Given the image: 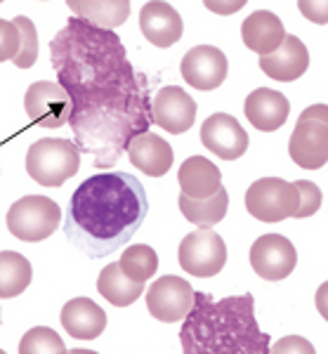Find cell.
I'll return each mask as SVG.
<instances>
[{
    "instance_id": "1",
    "label": "cell",
    "mask_w": 328,
    "mask_h": 354,
    "mask_svg": "<svg viewBox=\"0 0 328 354\" xmlns=\"http://www.w3.org/2000/svg\"><path fill=\"white\" fill-rule=\"evenodd\" d=\"M57 83L71 97L76 149L95 156L97 168H113L130 140L149 133V81L128 59L113 31L71 17L50 43Z\"/></svg>"
},
{
    "instance_id": "2",
    "label": "cell",
    "mask_w": 328,
    "mask_h": 354,
    "mask_svg": "<svg viewBox=\"0 0 328 354\" xmlns=\"http://www.w3.org/2000/svg\"><path fill=\"white\" fill-rule=\"evenodd\" d=\"M147 210V192L135 175L104 170L88 177L73 192L64 234L88 258H107L130 241Z\"/></svg>"
},
{
    "instance_id": "3",
    "label": "cell",
    "mask_w": 328,
    "mask_h": 354,
    "mask_svg": "<svg viewBox=\"0 0 328 354\" xmlns=\"http://www.w3.org/2000/svg\"><path fill=\"white\" fill-rule=\"evenodd\" d=\"M269 340L255 319L250 293L222 300L194 293V305L180 328L184 354H269Z\"/></svg>"
},
{
    "instance_id": "4",
    "label": "cell",
    "mask_w": 328,
    "mask_h": 354,
    "mask_svg": "<svg viewBox=\"0 0 328 354\" xmlns=\"http://www.w3.org/2000/svg\"><path fill=\"white\" fill-rule=\"evenodd\" d=\"M80 168V151L69 140L45 137L31 145L26 151V173L33 182L48 189H57L71 180Z\"/></svg>"
},
{
    "instance_id": "5",
    "label": "cell",
    "mask_w": 328,
    "mask_h": 354,
    "mask_svg": "<svg viewBox=\"0 0 328 354\" xmlns=\"http://www.w3.org/2000/svg\"><path fill=\"white\" fill-rule=\"evenodd\" d=\"M293 163L304 170H319L328 161V106L314 104L300 113L289 142Z\"/></svg>"
},
{
    "instance_id": "6",
    "label": "cell",
    "mask_w": 328,
    "mask_h": 354,
    "mask_svg": "<svg viewBox=\"0 0 328 354\" xmlns=\"http://www.w3.org/2000/svg\"><path fill=\"white\" fill-rule=\"evenodd\" d=\"M8 230L24 243H38L53 236L62 225V210L48 196H24L8 210Z\"/></svg>"
},
{
    "instance_id": "7",
    "label": "cell",
    "mask_w": 328,
    "mask_h": 354,
    "mask_svg": "<svg viewBox=\"0 0 328 354\" xmlns=\"http://www.w3.org/2000/svg\"><path fill=\"white\" fill-rule=\"evenodd\" d=\"M246 210L255 220L276 225L286 218H293L298 210V189L293 182L281 177H262L253 182L246 192Z\"/></svg>"
},
{
    "instance_id": "8",
    "label": "cell",
    "mask_w": 328,
    "mask_h": 354,
    "mask_svg": "<svg viewBox=\"0 0 328 354\" xmlns=\"http://www.w3.org/2000/svg\"><path fill=\"white\" fill-rule=\"evenodd\" d=\"M180 267L192 277L208 279L222 272L227 265V243L212 230H197L182 239Z\"/></svg>"
},
{
    "instance_id": "9",
    "label": "cell",
    "mask_w": 328,
    "mask_h": 354,
    "mask_svg": "<svg viewBox=\"0 0 328 354\" xmlns=\"http://www.w3.org/2000/svg\"><path fill=\"white\" fill-rule=\"evenodd\" d=\"M24 109L33 125L45 130H55L69 123L73 111L71 97L55 81L31 83L24 95Z\"/></svg>"
},
{
    "instance_id": "10",
    "label": "cell",
    "mask_w": 328,
    "mask_h": 354,
    "mask_svg": "<svg viewBox=\"0 0 328 354\" xmlns=\"http://www.w3.org/2000/svg\"><path fill=\"white\" fill-rule=\"evenodd\" d=\"M194 293L197 290L192 288V283L184 281L182 277L168 274L156 279L147 290V310L163 324L182 322L194 305Z\"/></svg>"
},
{
    "instance_id": "11",
    "label": "cell",
    "mask_w": 328,
    "mask_h": 354,
    "mask_svg": "<svg viewBox=\"0 0 328 354\" xmlns=\"http://www.w3.org/2000/svg\"><path fill=\"white\" fill-rule=\"evenodd\" d=\"M298 250L281 234H264L250 245V267L264 281H281L295 270Z\"/></svg>"
},
{
    "instance_id": "12",
    "label": "cell",
    "mask_w": 328,
    "mask_h": 354,
    "mask_svg": "<svg viewBox=\"0 0 328 354\" xmlns=\"http://www.w3.org/2000/svg\"><path fill=\"white\" fill-rule=\"evenodd\" d=\"M201 142L210 153L224 158V161H237L248 151V133L244 130L237 118L229 113H212L201 125Z\"/></svg>"
},
{
    "instance_id": "13",
    "label": "cell",
    "mask_w": 328,
    "mask_h": 354,
    "mask_svg": "<svg viewBox=\"0 0 328 354\" xmlns=\"http://www.w3.org/2000/svg\"><path fill=\"white\" fill-rule=\"evenodd\" d=\"M180 73L192 88L197 90H215L227 81L229 62L222 50L212 45H197L182 57Z\"/></svg>"
},
{
    "instance_id": "14",
    "label": "cell",
    "mask_w": 328,
    "mask_h": 354,
    "mask_svg": "<svg viewBox=\"0 0 328 354\" xmlns=\"http://www.w3.org/2000/svg\"><path fill=\"white\" fill-rule=\"evenodd\" d=\"M152 123L168 130L170 135H182L197 123V102L180 85L158 90L152 102Z\"/></svg>"
},
{
    "instance_id": "15",
    "label": "cell",
    "mask_w": 328,
    "mask_h": 354,
    "mask_svg": "<svg viewBox=\"0 0 328 354\" xmlns=\"http://www.w3.org/2000/svg\"><path fill=\"white\" fill-rule=\"evenodd\" d=\"M140 28L147 41L156 45V48H170V45L180 41L184 33L180 12L170 3H163V0H152V3L142 5Z\"/></svg>"
},
{
    "instance_id": "16",
    "label": "cell",
    "mask_w": 328,
    "mask_h": 354,
    "mask_svg": "<svg viewBox=\"0 0 328 354\" xmlns=\"http://www.w3.org/2000/svg\"><path fill=\"white\" fill-rule=\"evenodd\" d=\"M244 113L255 130L274 133L289 121L291 102L284 93H276L272 88H257L246 97Z\"/></svg>"
},
{
    "instance_id": "17",
    "label": "cell",
    "mask_w": 328,
    "mask_h": 354,
    "mask_svg": "<svg viewBox=\"0 0 328 354\" xmlns=\"http://www.w3.org/2000/svg\"><path fill=\"white\" fill-rule=\"evenodd\" d=\"M260 68L272 81H281V83L298 81L309 68V53L300 38L286 33L284 43L272 55L260 57Z\"/></svg>"
},
{
    "instance_id": "18",
    "label": "cell",
    "mask_w": 328,
    "mask_h": 354,
    "mask_svg": "<svg viewBox=\"0 0 328 354\" xmlns=\"http://www.w3.org/2000/svg\"><path fill=\"white\" fill-rule=\"evenodd\" d=\"M125 153L130 156V163L149 177L165 175L172 168V163H175V151H172V147L161 135H154V133L132 137Z\"/></svg>"
},
{
    "instance_id": "19",
    "label": "cell",
    "mask_w": 328,
    "mask_h": 354,
    "mask_svg": "<svg viewBox=\"0 0 328 354\" xmlns=\"http://www.w3.org/2000/svg\"><path fill=\"white\" fill-rule=\"evenodd\" d=\"M62 326L76 340H95L107 328V312L90 298H73L62 307Z\"/></svg>"
},
{
    "instance_id": "20",
    "label": "cell",
    "mask_w": 328,
    "mask_h": 354,
    "mask_svg": "<svg viewBox=\"0 0 328 354\" xmlns=\"http://www.w3.org/2000/svg\"><path fill=\"white\" fill-rule=\"evenodd\" d=\"M241 38H244L246 48L260 57L272 55L286 38L284 21L269 10H257L250 17H246V21L241 24Z\"/></svg>"
},
{
    "instance_id": "21",
    "label": "cell",
    "mask_w": 328,
    "mask_h": 354,
    "mask_svg": "<svg viewBox=\"0 0 328 354\" xmlns=\"http://www.w3.org/2000/svg\"><path fill=\"white\" fill-rule=\"evenodd\" d=\"M177 182H180L184 196L201 201V198H210L217 189H222V173L206 156H192L182 163Z\"/></svg>"
},
{
    "instance_id": "22",
    "label": "cell",
    "mask_w": 328,
    "mask_h": 354,
    "mask_svg": "<svg viewBox=\"0 0 328 354\" xmlns=\"http://www.w3.org/2000/svg\"><path fill=\"white\" fill-rule=\"evenodd\" d=\"M66 8L78 15L85 24L95 28L113 31L116 26L125 24L130 17V3L128 0H90V3H73L69 0Z\"/></svg>"
},
{
    "instance_id": "23",
    "label": "cell",
    "mask_w": 328,
    "mask_h": 354,
    "mask_svg": "<svg viewBox=\"0 0 328 354\" xmlns=\"http://www.w3.org/2000/svg\"><path fill=\"white\" fill-rule=\"evenodd\" d=\"M97 290H100L102 298L111 302L113 307H130L132 302L145 293V283L132 281V279H128L120 272L118 262H111V265H107L104 270L100 272Z\"/></svg>"
},
{
    "instance_id": "24",
    "label": "cell",
    "mask_w": 328,
    "mask_h": 354,
    "mask_svg": "<svg viewBox=\"0 0 328 354\" xmlns=\"http://www.w3.org/2000/svg\"><path fill=\"white\" fill-rule=\"evenodd\" d=\"M180 210L182 215L187 218L192 225H197L199 230H212V225L224 220L227 215V208H229V196H227V189H217L212 194L210 198H187L184 194H180Z\"/></svg>"
},
{
    "instance_id": "25",
    "label": "cell",
    "mask_w": 328,
    "mask_h": 354,
    "mask_svg": "<svg viewBox=\"0 0 328 354\" xmlns=\"http://www.w3.org/2000/svg\"><path fill=\"white\" fill-rule=\"evenodd\" d=\"M33 279L31 262L15 250H0V298H17Z\"/></svg>"
},
{
    "instance_id": "26",
    "label": "cell",
    "mask_w": 328,
    "mask_h": 354,
    "mask_svg": "<svg viewBox=\"0 0 328 354\" xmlns=\"http://www.w3.org/2000/svg\"><path fill=\"white\" fill-rule=\"evenodd\" d=\"M118 267L125 277L132 279V281L145 283L158 270V255L152 245L135 243V245H130V248H125V253L120 255V260H118Z\"/></svg>"
},
{
    "instance_id": "27",
    "label": "cell",
    "mask_w": 328,
    "mask_h": 354,
    "mask_svg": "<svg viewBox=\"0 0 328 354\" xmlns=\"http://www.w3.org/2000/svg\"><path fill=\"white\" fill-rule=\"evenodd\" d=\"M64 340L57 335V330L48 326H36L26 330L19 340V354H66Z\"/></svg>"
},
{
    "instance_id": "28",
    "label": "cell",
    "mask_w": 328,
    "mask_h": 354,
    "mask_svg": "<svg viewBox=\"0 0 328 354\" xmlns=\"http://www.w3.org/2000/svg\"><path fill=\"white\" fill-rule=\"evenodd\" d=\"M12 24L19 31V53L15 57V64L19 68H31L38 59V31L33 26V21L28 17H15Z\"/></svg>"
},
{
    "instance_id": "29",
    "label": "cell",
    "mask_w": 328,
    "mask_h": 354,
    "mask_svg": "<svg viewBox=\"0 0 328 354\" xmlns=\"http://www.w3.org/2000/svg\"><path fill=\"white\" fill-rule=\"evenodd\" d=\"M298 189V210L293 218L302 220V218H312L316 210L321 208V201H324V194H321L319 187L309 180H298L293 182Z\"/></svg>"
},
{
    "instance_id": "30",
    "label": "cell",
    "mask_w": 328,
    "mask_h": 354,
    "mask_svg": "<svg viewBox=\"0 0 328 354\" xmlns=\"http://www.w3.org/2000/svg\"><path fill=\"white\" fill-rule=\"evenodd\" d=\"M19 31L12 21L0 19V62L15 59L19 53Z\"/></svg>"
},
{
    "instance_id": "31",
    "label": "cell",
    "mask_w": 328,
    "mask_h": 354,
    "mask_svg": "<svg viewBox=\"0 0 328 354\" xmlns=\"http://www.w3.org/2000/svg\"><path fill=\"white\" fill-rule=\"evenodd\" d=\"M269 354H316L314 345L302 335H286L269 347Z\"/></svg>"
},
{
    "instance_id": "32",
    "label": "cell",
    "mask_w": 328,
    "mask_h": 354,
    "mask_svg": "<svg viewBox=\"0 0 328 354\" xmlns=\"http://www.w3.org/2000/svg\"><path fill=\"white\" fill-rule=\"evenodd\" d=\"M244 3H232V5H217V3H206V8L208 10H215V12H234V10H239Z\"/></svg>"
},
{
    "instance_id": "33",
    "label": "cell",
    "mask_w": 328,
    "mask_h": 354,
    "mask_svg": "<svg viewBox=\"0 0 328 354\" xmlns=\"http://www.w3.org/2000/svg\"><path fill=\"white\" fill-rule=\"evenodd\" d=\"M66 354H97V352H92V350H71V352H66Z\"/></svg>"
},
{
    "instance_id": "34",
    "label": "cell",
    "mask_w": 328,
    "mask_h": 354,
    "mask_svg": "<svg viewBox=\"0 0 328 354\" xmlns=\"http://www.w3.org/2000/svg\"><path fill=\"white\" fill-rule=\"evenodd\" d=\"M0 322H3V312H0Z\"/></svg>"
},
{
    "instance_id": "35",
    "label": "cell",
    "mask_w": 328,
    "mask_h": 354,
    "mask_svg": "<svg viewBox=\"0 0 328 354\" xmlns=\"http://www.w3.org/2000/svg\"><path fill=\"white\" fill-rule=\"evenodd\" d=\"M0 354H5V352H3V350H0Z\"/></svg>"
}]
</instances>
